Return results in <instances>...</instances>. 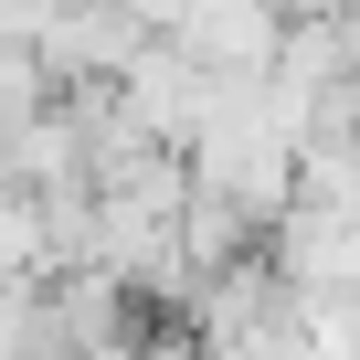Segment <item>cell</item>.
<instances>
[{
	"label": "cell",
	"mask_w": 360,
	"mask_h": 360,
	"mask_svg": "<svg viewBox=\"0 0 360 360\" xmlns=\"http://www.w3.org/2000/svg\"><path fill=\"white\" fill-rule=\"evenodd\" d=\"M255 265H265L276 297H349V286H360V233H349V212H328V202H286V212L255 233Z\"/></svg>",
	"instance_id": "6da1fadb"
}]
</instances>
